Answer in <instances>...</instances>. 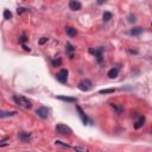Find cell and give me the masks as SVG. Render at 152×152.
I'll return each instance as SVG.
<instances>
[{"instance_id": "obj_1", "label": "cell", "mask_w": 152, "mask_h": 152, "mask_svg": "<svg viewBox=\"0 0 152 152\" xmlns=\"http://www.w3.org/2000/svg\"><path fill=\"white\" fill-rule=\"evenodd\" d=\"M56 132L58 133V134H61V135H70L71 133H72V131H71V128L69 127V126H66V125H64V124H58L57 126H56Z\"/></svg>"}, {"instance_id": "obj_2", "label": "cell", "mask_w": 152, "mask_h": 152, "mask_svg": "<svg viewBox=\"0 0 152 152\" xmlns=\"http://www.w3.org/2000/svg\"><path fill=\"white\" fill-rule=\"evenodd\" d=\"M91 87H93V83H91V81L88 80V78H84V80L80 81L78 84H77V88H78L80 90H82V91H89V90L91 89Z\"/></svg>"}, {"instance_id": "obj_3", "label": "cell", "mask_w": 152, "mask_h": 152, "mask_svg": "<svg viewBox=\"0 0 152 152\" xmlns=\"http://www.w3.org/2000/svg\"><path fill=\"white\" fill-rule=\"evenodd\" d=\"M13 100L19 104V106H21V107H24V108H31V102L25 97V96H13Z\"/></svg>"}, {"instance_id": "obj_4", "label": "cell", "mask_w": 152, "mask_h": 152, "mask_svg": "<svg viewBox=\"0 0 152 152\" xmlns=\"http://www.w3.org/2000/svg\"><path fill=\"white\" fill-rule=\"evenodd\" d=\"M56 78H57L61 83H66V81H68V70L62 69L61 71H58L57 75H56Z\"/></svg>"}, {"instance_id": "obj_5", "label": "cell", "mask_w": 152, "mask_h": 152, "mask_svg": "<svg viewBox=\"0 0 152 152\" xmlns=\"http://www.w3.org/2000/svg\"><path fill=\"white\" fill-rule=\"evenodd\" d=\"M36 114L39 118H42V119H48V116H49V109L46 107H39L36 110Z\"/></svg>"}, {"instance_id": "obj_6", "label": "cell", "mask_w": 152, "mask_h": 152, "mask_svg": "<svg viewBox=\"0 0 152 152\" xmlns=\"http://www.w3.org/2000/svg\"><path fill=\"white\" fill-rule=\"evenodd\" d=\"M18 138L21 142H28L31 140V133L27 132H19L18 133Z\"/></svg>"}, {"instance_id": "obj_7", "label": "cell", "mask_w": 152, "mask_h": 152, "mask_svg": "<svg viewBox=\"0 0 152 152\" xmlns=\"http://www.w3.org/2000/svg\"><path fill=\"white\" fill-rule=\"evenodd\" d=\"M94 55L96 57L97 63H102V59H103V48H99V49L94 50Z\"/></svg>"}, {"instance_id": "obj_8", "label": "cell", "mask_w": 152, "mask_h": 152, "mask_svg": "<svg viewBox=\"0 0 152 152\" xmlns=\"http://www.w3.org/2000/svg\"><path fill=\"white\" fill-rule=\"evenodd\" d=\"M81 7H82V5H81L80 1L71 0V1L69 2V8L72 10V11H78V10H81Z\"/></svg>"}, {"instance_id": "obj_9", "label": "cell", "mask_w": 152, "mask_h": 152, "mask_svg": "<svg viewBox=\"0 0 152 152\" xmlns=\"http://www.w3.org/2000/svg\"><path fill=\"white\" fill-rule=\"evenodd\" d=\"M76 110L78 112V114H80V118L82 119V121H83V124L86 125L87 122H88V116L84 114V112L82 110V108L80 107V106H76Z\"/></svg>"}, {"instance_id": "obj_10", "label": "cell", "mask_w": 152, "mask_h": 152, "mask_svg": "<svg viewBox=\"0 0 152 152\" xmlns=\"http://www.w3.org/2000/svg\"><path fill=\"white\" fill-rule=\"evenodd\" d=\"M144 124H145V116L140 115V116H139V119L134 122V128H135V129H138V128L142 127V126H144Z\"/></svg>"}, {"instance_id": "obj_11", "label": "cell", "mask_w": 152, "mask_h": 152, "mask_svg": "<svg viewBox=\"0 0 152 152\" xmlns=\"http://www.w3.org/2000/svg\"><path fill=\"white\" fill-rule=\"evenodd\" d=\"M110 107H112V109H113L114 112H116L118 114L122 113V110H124L122 106H121V104H119V103H112V104H110Z\"/></svg>"}, {"instance_id": "obj_12", "label": "cell", "mask_w": 152, "mask_h": 152, "mask_svg": "<svg viewBox=\"0 0 152 152\" xmlns=\"http://www.w3.org/2000/svg\"><path fill=\"white\" fill-rule=\"evenodd\" d=\"M118 74H119V68H113L108 71V77L109 78H115L118 76Z\"/></svg>"}, {"instance_id": "obj_13", "label": "cell", "mask_w": 152, "mask_h": 152, "mask_svg": "<svg viewBox=\"0 0 152 152\" xmlns=\"http://www.w3.org/2000/svg\"><path fill=\"white\" fill-rule=\"evenodd\" d=\"M17 112L15 110H12V112H4V110H0V118H10V116H13L15 115Z\"/></svg>"}, {"instance_id": "obj_14", "label": "cell", "mask_w": 152, "mask_h": 152, "mask_svg": "<svg viewBox=\"0 0 152 152\" xmlns=\"http://www.w3.org/2000/svg\"><path fill=\"white\" fill-rule=\"evenodd\" d=\"M65 51H66V53L70 56V58H74V53H72L74 48H72V45H71L70 43H68V44L65 45Z\"/></svg>"}, {"instance_id": "obj_15", "label": "cell", "mask_w": 152, "mask_h": 152, "mask_svg": "<svg viewBox=\"0 0 152 152\" xmlns=\"http://www.w3.org/2000/svg\"><path fill=\"white\" fill-rule=\"evenodd\" d=\"M66 34L68 36H70V37H75L76 34H77V31H76V28H74V27H66Z\"/></svg>"}, {"instance_id": "obj_16", "label": "cell", "mask_w": 152, "mask_h": 152, "mask_svg": "<svg viewBox=\"0 0 152 152\" xmlns=\"http://www.w3.org/2000/svg\"><path fill=\"white\" fill-rule=\"evenodd\" d=\"M142 31H144V30H142V27H134V28H132V30H131V32H129V33H131L132 36H139Z\"/></svg>"}, {"instance_id": "obj_17", "label": "cell", "mask_w": 152, "mask_h": 152, "mask_svg": "<svg viewBox=\"0 0 152 152\" xmlns=\"http://www.w3.org/2000/svg\"><path fill=\"white\" fill-rule=\"evenodd\" d=\"M59 100H63V101H68V102H76L77 101V99H75V97H69V96H63V95H61V96H57Z\"/></svg>"}, {"instance_id": "obj_18", "label": "cell", "mask_w": 152, "mask_h": 152, "mask_svg": "<svg viewBox=\"0 0 152 152\" xmlns=\"http://www.w3.org/2000/svg\"><path fill=\"white\" fill-rule=\"evenodd\" d=\"M74 150H75L76 152H88V148L84 147V146H75Z\"/></svg>"}, {"instance_id": "obj_19", "label": "cell", "mask_w": 152, "mask_h": 152, "mask_svg": "<svg viewBox=\"0 0 152 152\" xmlns=\"http://www.w3.org/2000/svg\"><path fill=\"white\" fill-rule=\"evenodd\" d=\"M4 18H5V19H7V20L12 18V13H11V11H10V10H5V11H4Z\"/></svg>"}, {"instance_id": "obj_20", "label": "cell", "mask_w": 152, "mask_h": 152, "mask_svg": "<svg viewBox=\"0 0 152 152\" xmlns=\"http://www.w3.org/2000/svg\"><path fill=\"white\" fill-rule=\"evenodd\" d=\"M109 19H112V13L110 12H104L103 13V20L104 21H108Z\"/></svg>"}, {"instance_id": "obj_21", "label": "cell", "mask_w": 152, "mask_h": 152, "mask_svg": "<svg viewBox=\"0 0 152 152\" xmlns=\"http://www.w3.org/2000/svg\"><path fill=\"white\" fill-rule=\"evenodd\" d=\"M109 93H114V89H102V90H100V94H109Z\"/></svg>"}, {"instance_id": "obj_22", "label": "cell", "mask_w": 152, "mask_h": 152, "mask_svg": "<svg viewBox=\"0 0 152 152\" xmlns=\"http://www.w3.org/2000/svg\"><path fill=\"white\" fill-rule=\"evenodd\" d=\"M61 63H62L61 58H57V59H53V61H52V65H53V66H57V65H59Z\"/></svg>"}, {"instance_id": "obj_23", "label": "cell", "mask_w": 152, "mask_h": 152, "mask_svg": "<svg viewBox=\"0 0 152 152\" xmlns=\"http://www.w3.org/2000/svg\"><path fill=\"white\" fill-rule=\"evenodd\" d=\"M55 142H56L57 145H62V146H65V147H70L68 144H64V142H63V141H61V140H56Z\"/></svg>"}, {"instance_id": "obj_24", "label": "cell", "mask_w": 152, "mask_h": 152, "mask_svg": "<svg viewBox=\"0 0 152 152\" xmlns=\"http://www.w3.org/2000/svg\"><path fill=\"white\" fill-rule=\"evenodd\" d=\"M45 42H48V38H46V37H42V38L38 40V43H39V44H44Z\"/></svg>"}, {"instance_id": "obj_25", "label": "cell", "mask_w": 152, "mask_h": 152, "mask_svg": "<svg viewBox=\"0 0 152 152\" xmlns=\"http://www.w3.org/2000/svg\"><path fill=\"white\" fill-rule=\"evenodd\" d=\"M26 40H27V38H26V36H25V34H23V36L20 37V39H19V42H20V43H24V42H26Z\"/></svg>"}, {"instance_id": "obj_26", "label": "cell", "mask_w": 152, "mask_h": 152, "mask_svg": "<svg viewBox=\"0 0 152 152\" xmlns=\"http://www.w3.org/2000/svg\"><path fill=\"white\" fill-rule=\"evenodd\" d=\"M25 11H26V8H24V7H19V8H18V13H19V14L24 13Z\"/></svg>"}, {"instance_id": "obj_27", "label": "cell", "mask_w": 152, "mask_h": 152, "mask_svg": "<svg viewBox=\"0 0 152 152\" xmlns=\"http://www.w3.org/2000/svg\"><path fill=\"white\" fill-rule=\"evenodd\" d=\"M129 21H131V23H134V21H135V19H134V15H133V17H132V15H129Z\"/></svg>"}, {"instance_id": "obj_28", "label": "cell", "mask_w": 152, "mask_h": 152, "mask_svg": "<svg viewBox=\"0 0 152 152\" xmlns=\"http://www.w3.org/2000/svg\"><path fill=\"white\" fill-rule=\"evenodd\" d=\"M23 48H24V50H25V51H30V48H27L26 45H23Z\"/></svg>"}, {"instance_id": "obj_29", "label": "cell", "mask_w": 152, "mask_h": 152, "mask_svg": "<svg viewBox=\"0 0 152 152\" xmlns=\"http://www.w3.org/2000/svg\"><path fill=\"white\" fill-rule=\"evenodd\" d=\"M25 152H28V151H25Z\"/></svg>"}]
</instances>
